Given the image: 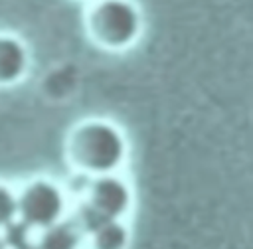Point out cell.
I'll use <instances>...</instances> for the list:
<instances>
[{
    "instance_id": "cell-1",
    "label": "cell",
    "mask_w": 253,
    "mask_h": 249,
    "mask_svg": "<svg viewBox=\"0 0 253 249\" xmlns=\"http://www.w3.org/2000/svg\"><path fill=\"white\" fill-rule=\"evenodd\" d=\"M65 156L77 174L89 178L115 174L128 158V140L113 121L87 119L69 130Z\"/></svg>"
},
{
    "instance_id": "cell-2",
    "label": "cell",
    "mask_w": 253,
    "mask_h": 249,
    "mask_svg": "<svg viewBox=\"0 0 253 249\" xmlns=\"http://www.w3.org/2000/svg\"><path fill=\"white\" fill-rule=\"evenodd\" d=\"M85 26L95 45L107 51H123L142 36L144 18L132 0H95Z\"/></svg>"
},
{
    "instance_id": "cell-3",
    "label": "cell",
    "mask_w": 253,
    "mask_h": 249,
    "mask_svg": "<svg viewBox=\"0 0 253 249\" xmlns=\"http://www.w3.org/2000/svg\"><path fill=\"white\" fill-rule=\"evenodd\" d=\"M18 196V217L26 221L36 233L67 215L65 190L49 178H34L26 182Z\"/></svg>"
},
{
    "instance_id": "cell-4",
    "label": "cell",
    "mask_w": 253,
    "mask_h": 249,
    "mask_svg": "<svg viewBox=\"0 0 253 249\" xmlns=\"http://www.w3.org/2000/svg\"><path fill=\"white\" fill-rule=\"evenodd\" d=\"M81 202L99 219H125L132 206V190L117 172L93 176L85 186Z\"/></svg>"
},
{
    "instance_id": "cell-5",
    "label": "cell",
    "mask_w": 253,
    "mask_h": 249,
    "mask_svg": "<svg viewBox=\"0 0 253 249\" xmlns=\"http://www.w3.org/2000/svg\"><path fill=\"white\" fill-rule=\"evenodd\" d=\"M32 55L28 45L14 34L0 32V87H12L28 75Z\"/></svg>"
},
{
    "instance_id": "cell-6",
    "label": "cell",
    "mask_w": 253,
    "mask_h": 249,
    "mask_svg": "<svg viewBox=\"0 0 253 249\" xmlns=\"http://www.w3.org/2000/svg\"><path fill=\"white\" fill-rule=\"evenodd\" d=\"M36 243L42 249H81L85 245V233L73 221V217H63L36 233Z\"/></svg>"
},
{
    "instance_id": "cell-7",
    "label": "cell",
    "mask_w": 253,
    "mask_h": 249,
    "mask_svg": "<svg viewBox=\"0 0 253 249\" xmlns=\"http://www.w3.org/2000/svg\"><path fill=\"white\" fill-rule=\"evenodd\" d=\"M128 241L130 231L125 219H105L85 235L91 249H126Z\"/></svg>"
},
{
    "instance_id": "cell-8",
    "label": "cell",
    "mask_w": 253,
    "mask_h": 249,
    "mask_svg": "<svg viewBox=\"0 0 253 249\" xmlns=\"http://www.w3.org/2000/svg\"><path fill=\"white\" fill-rule=\"evenodd\" d=\"M0 235H2V239H4L8 249H22V247H26V245L36 241V231L26 221H22L20 217L12 219L0 231Z\"/></svg>"
},
{
    "instance_id": "cell-9",
    "label": "cell",
    "mask_w": 253,
    "mask_h": 249,
    "mask_svg": "<svg viewBox=\"0 0 253 249\" xmlns=\"http://www.w3.org/2000/svg\"><path fill=\"white\" fill-rule=\"evenodd\" d=\"M18 217V196L12 186L0 182V231Z\"/></svg>"
},
{
    "instance_id": "cell-10",
    "label": "cell",
    "mask_w": 253,
    "mask_h": 249,
    "mask_svg": "<svg viewBox=\"0 0 253 249\" xmlns=\"http://www.w3.org/2000/svg\"><path fill=\"white\" fill-rule=\"evenodd\" d=\"M22 249H42V247H40V245H38V243L34 241V243H30V245H26V247H22Z\"/></svg>"
},
{
    "instance_id": "cell-11",
    "label": "cell",
    "mask_w": 253,
    "mask_h": 249,
    "mask_svg": "<svg viewBox=\"0 0 253 249\" xmlns=\"http://www.w3.org/2000/svg\"><path fill=\"white\" fill-rule=\"evenodd\" d=\"M0 249H8L6 243H4V239H2V235H0Z\"/></svg>"
}]
</instances>
